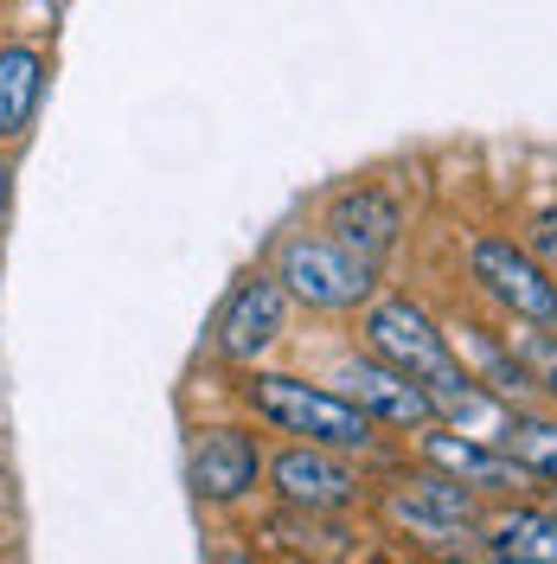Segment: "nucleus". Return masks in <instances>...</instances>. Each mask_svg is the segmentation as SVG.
Wrapping results in <instances>:
<instances>
[{
    "mask_svg": "<svg viewBox=\"0 0 557 564\" xmlns=\"http://www.w3.org/2000/svg\"><path fill=\"white\" fill-rule=\"evenodd\" d=\"M359 334H365V352H379L384 366L411 372V379L436 398V417L443 423L493 417V430H500L506 404L461 366L455 340L436 327V315H429L423 302H411V295H379V302H365V327H359Z\"/></svg>",
    "mask_w": 557,
    "mask_h": 564,
    "instance_id": "f257e3e1",
    "label": "nucleus"
},
{
    "mask_svg": "<svg viewBox=\"0 0 557 564\" xmlns=\"http://www.w3.org/2000/svg\"><path fill=\"white\" fill-rule=\"evenodd\" d=\"M244 404L256 423H270V430L295 436V443H320V449H340V456H365L372 449V417L340 386H308L295 372H250Z\"/></svg>",
    "mask_w": 557,
    "mask_h": 564,
    "instance_id": "f03ea898",
    "label": "nucleus"
},
{
    "mask_svg": "<svg viewBox=\"0 0 557 564\" xmlns=\"http://www.w3.org/2000/svg\"><path fill=\"white\" fill-rule=\"evenodd\" d=\"M270 276L288 289V302H302L314 315H352L372 302L379 289V270L359 263L347 245H334L327 231H295L288 245L276 250V270Z\"/></svg>",
    "mask_w": 557,
    "mask_h": 564,
    "instance_id": "7ed1b4c3",
    "label": "nucleus"
},
{
    "mask_svg": "<svg viewBox=\"0 0 557 564\" xmlns=\"http://www.w3.org/2000/svg\"><path fill=\"white\" fill-rule=\"evenodd\" d=\"M468 276L488 295L500 315H513L520 327H557V276L513 238H474L468 245Z\"/></svg>",
    "mask_w": 557,
    "mask_h": 564,
    "instance_id": "20e7f679",
    "label": "nucleus"
},
{
    "mask_svg": "<svg viewBox=\"0 0 557 564\" xmlns=\"http://www.w3.org/2000/svg\"><path fill=\"white\" fill-rule=\"evenodd\" d=\"M288 289H282L270 270H256L244 276L231 295H225V308H218V327H211V347L218 359H231V366H256L263 352L276 347L282 334H288Z\"/></svg>",
    "mask_w": 557,
    "mask_h": 564,
    "instance_id": "39448f33",
    "label": "nucleus"
},
{
    "mask_svg": "<svg viewBox=\"0 0 557 564\" xmlns=\"http://www.w3.org/2000/svg\"><path fill=\"white\" fill-rule=\"evenodd\" d=\"M263 468H270V456H263L256 430H244V423H211L186 449V481L206 507H231V500L256 494Z\"/></svg>",
    "mask_w": 557,
    "mask_h": 564,
    "instance_id": "423d86ee",
    "label": "nucleus"
},
{
    "mask_svg": "<svg viewBox=\"0 0 557 564\" xmlns=\"http://www.w3.org/2000/svg\"><path fill=\"white\" fill-rule=\"evenodd\" d=\"M263 475H270L276 500L282 507H295V513H340V507H352V500L365 494L352 456L320 449V443H288L282 456H270Z\"/></svg>",
    "mask_w": 557,
    "mask_h": 564,
    "instance_id": "0eeeda50",
    "label": "nucleus"
},
{
    "mask_svg": "<svg viewBox=\"0 0 557 564\" xmlns=\"http://www.w3.org/2000/svg\"><path fill=\"white\" fill-rule=\"evenodd\" d=\"M340 391H347L372 423H391V430H429V423H443L436 417V398H429L411 372L384 366L379 352H352L347 366H340Z\"/></svg>",
    "mask_w": 557,
    "mask_h": 564,
    "instance_id": "6e6552de",
    "label": "nucleus"
},
{
    "mask_svg": "<svg viewBox=\"0 0 557 564\" xmlns=\"http://www.w3.org/2000/svg\"><path fill=\"white\" fill-rule=\"evenodd\" d=\"M384 520L443 545V539H461V532L481 527V507H474V488H461L449 475H417V481H397L384 494Z\"/></svg>",
    "mask_w": 557,
    "mask_h": 564,
    "instance_id": "1a4fd4ad",
    "label": "nucleus"
},
{
    "mask_svg": "<svg viewBox=\"0 0 557 564\" xmlns=\"http://www.w3.org/2000/svg\"><path fill=\"white\" fill-rule=\"evenodd\" d=\"M423 462H429L436 475L461 481V488H474V494H520L525 481H532L493 436H461V430H449V423H429Z\"/></svg>",
    "mask_w": 557,
    "mask_h": 564,
    "instance_id": "9d476101",
    "label": "nucleus"
},
{
    "mask_svg": "<svg viewBox=\"0 0 557 564\" xmlns=\"http://www.w3.org/2000/svg\"><path fill=\"white\" fill-rule=\"evenodd\" d=\"M327 238L347 245L359 263L379 270L384 257L397 250V238H404V206H397L391 193H379V186H347V193L327 206Z\"/></svg>",
    "mask_w": 557,
    "mask_h": 564,
    "instance_id": "9b49d317",
    "label": "nucleus"
},
{
    "mask_svg": "<svg viewBox=\"0 0 557 564\" xmlns=\"http://www.w3.org/2000/svg\"><path fill=\"white\" fill-rule=\"evenodd\" d=\"M45 97V52L39 45H0V141H20L33 129Z\"/></svg>",
    "mask_w": 557,
    "mask_h": 564,
    "instance_id": "f8f14e48",
    "label": "nucleus"
},
{
    "mask_svg": "<svg viewBox=\"0 0 557 564\" xmlns=\"http://www.w3.org/2000/svg\"><path fill=\"white\" fill-rule=\"evenodd\" d=\"M493 443L520 462L532 481H551V488H557V417H551V411L506 404V417H500V430H493Z\"/></svg>",
    "mask_w": 557,
    "mask_h": 564,
    "instance_id": "ddd939ff",
    "label": "nucleus"
},
{
    "mask_svg": "<svg viewBox=\"0 0 557 564\" xmlns=\"http://www.w3.org/2000/svg\"><path fill=\"white\" fill-rule=\"evenodd\" d=\"M488 552L493 558L557 564V513H545V507H506V513H493Z\"/></svg>",
    "mask_w": 557,
    "mask_h": 564,
    "instance_id": "4468645a",
    "label": "nucleus"
},
{
    "mask_svg": "<svg viewBox=\"0 0 557 564\" xmlns=\"http://www.w3.org/2000/svg\"><path fill=\"white\" fill-rule=\"evenodd\" d=\"M513 359L532 372V386L545 391V398H557V340H545V327L513 334Z\"/></svg>",
    "mask_w": 557,
    "mask_h": 564,
    "instance_id": "2eb2a0df",
    "label": "nucleus"
},
{
    "mask_svg": "<svg viewBox=\"0 0 557 564\" xmlns=\"http://www.w3.org/2000/svg\"><path fill=\"white\" fill-rule=\"evenodd\" d=\"M525 250H532L545 270H557V206H545L532 225H525Z\"/></svg>",
    "mask_w": 557,
    "mask_h": 564,
    "instance_id": "dca6fc26",
    "label": "nucleus"
},
{
    "mask_svg": "<svg viewBox=\"0 0 557 564\" xmlns=\"http://www.w3.org/2000/svg\"><path fill=\"white\" fill-rule=\"evenodd\" d=\"M7 206H13V161L0 154V218H7Z\"/></svg>",
    "mask_w": 557,
    "mask_h": 564,
    "instance_id": "f3484780",
    "label": "nucleus"
},
{
    "mask_svg": "<svg viewBox=\"0 0 557 564\" xmlns=\"http://www.w3.org/2000/svg\"><path fill=\"white\" fill-rule=\"evenodd\" d=\"M493 564H525V558H493Z\"/></svg>",
    "mask_w": 557,
    "mask_h": 564,
    "instance_id": "a211bd4d",
    "label": "nucleus"
}]
</instances>
